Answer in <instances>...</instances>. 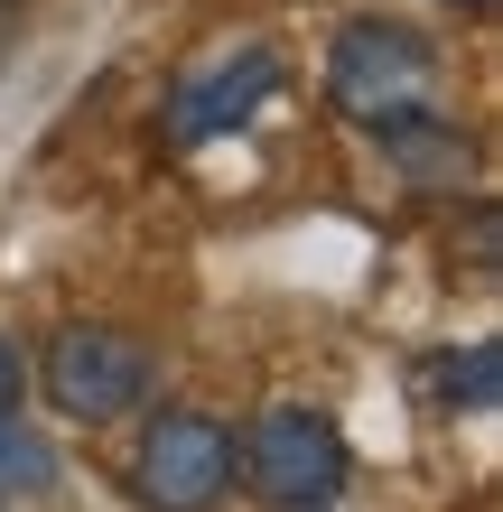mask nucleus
I'll return each instance as SVG.
<instances>
[{
    "label": "nucleus",
    "mask_w": 503,
    "mask_h": 512,
    "mask_svg": "<svg viewBox=\"0 0 503 512\" xmlns=\"http://www.w3.org/2000/svg\"><path fill=\"white\" fill-rule=\"evenodd\" d=\"M327 103L364 131H410V122H438V47L410 38L392 19H354L336 28V56H327Z\"/></svg>",
    "instance_id": "f257e3e1"
},
{
    "label": "nucleus",
    "mask_w": 503,
    "mask_h": 512,
    "mask_svg": "<svg viewBox=\"0 0 503 512\" xmlns=\"http://www.w3.org/2000/svg\"><path fill=\"white\" fill-rule=\"evenodd\" d=\"M233 466H243V485L271 512H327L345 494V438H336V419L299 410V401L261 410L243 429V447H233Z\"/></svg>",
    "instance_id": "f03ea898"
},
{
    "label": "nucleus",
    "mask_w": 503,
    "mask_h": 512,
    "mask_svg": "<svg viewBox=\"0 0 503 512\" xmlns=\"http://www.w3.org/2000/svg\"><path fill=\"white\" fill-rule=\"evenodd\" d=\"M38 382H47V401L66 410V419L103 429V419H122V410L150 401L159 364H150L140 336H122V326H56L47 354H38Z\"/></svg>",
    "instance_id": "7ed1b4c3"
},
{
    "label": "nucleus",
    "mask_w": 503,
    "mask_h": 512,
    "mask_svg": "<svg viewBox=\"0 0 503 512\" xmlns=\"http://www.w3.org/2000/svg\"><path fill=\"white\" fill-rule=\"evenodd\" d=\"M233 494V429L205 410H159L140 438V503L150 512H215Z\"/></svg>",
    "instance_id": "20e7f679"
},
{
    "label": "nucleus",
    "mask_w": 503,
    "mask_h": 512,
    "mask_svg": "<svg viewBox=\"0 0 503 512\" xmlns=\"http://www.w3.org/2000/svg\"><path fill=\"white\" fill-rule=\"evenodd\" d=\"M280 47H261V38H233V47H215L205 66H187L177 75V94H168V140H215V131H233V122H252L261 103L280 94Z\"/></svg>",
    "instance_id": "39448f33"
},
{
    "label": "nucleus",
    "mask_w": 503,
    "mask_h": 512,
    "mask_svg": "<svg viewBox=\"0 0 503 512\" xmlns=\"http://www.w3.org/2000/svg\"><path fill=\"white\" fill-rule=\"evenodd\" d=\"M392 159L420 177V187H466V168H476V140L448 131V122H410V131H392Z\"/></svg>",
    "instance_id": "423d86ee"
},
{
    "label": "nucleus",
    "mask_w": 503,
    "mask_h": 512,
    "mask_svg": "<svg viewBox=\"0 0 503 512\" xmlns=\"http://www.w3.org/2000/svg\"><path fill=\"white\" fill-rule=\"evenodd\" d=\"M438 391H448V410H494L503 401V345L485 336V345L448 354V364H438Z\"/></svg>",
    "instance_id": "0eeeda50"
},
{
    "label": "nucleus",
    "mask_w": 503,
    "mask_h": 512,
    "mask_svg": "<svg viewBox=\"0 0 503 512\" xmlns=\"http://www.w3.org/2000/svg\"><path fill=\"white\" fill-rule=\"evenodd\" d=\"M56 485V447L28 419H0V494H47Z\"/></svg>",
    "instance_id": "6e6552de"
},
{
    "label": "nucleus",
    "mask_w": 503,
    "mask_h": 512,
    "mask_svg": "<svg viewBox=\"0 0 503 512\" xmlns=\"http://www.w3.org/2000/svg\"><path fill=\"white\" fill-rule=\"evenodd\" d=\"M19 391H28V354L0 336V419H19Z\"/></svg>",
    "instance_id": "1a4fd4ad"
},
{
    "label": "nucleus",
    "mask_w": 503,
    "mask_h": 512,
    "mask_svg": "<svg viewBox=\"0 0 503 512\" xmlns=\"http://www.w3.org/2000/svg\"><path fill=\"white\" fill-rule=\"evenodd\" d=\"M457 10H485V0H457Z\"/></svg>",
    "instance_id": "9d476101"
}]
</instances>
